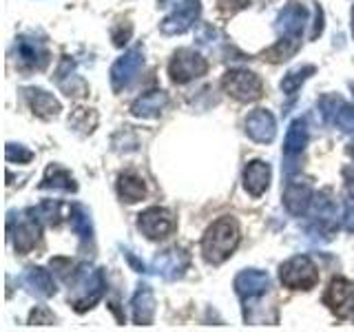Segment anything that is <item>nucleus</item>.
Listing matches in <instances>:
<instances>
[{
  "label": "nucleus",
  "mask_w": 354,
  "mask_h": 332,
  "mask_svg": "<svg viewBox=\"0 0 354 332\" xmlns=\"http://www.w3.org/2000/svg\"><path fill=\"white\" fill-rule=\"evenodd\" d=\"M138 226H140V230L147 237H151V239H162V237H166L173 230L175 221H173L169 210H164V208H149L147 213L140 215Z\"/></svg>",
  "instance_id": "6"
},
{
  "label": "nucleus",
  "mask_w": 354,
  "mask_h": 332,
  "mask_svg": "<svg viewBox=\"0 0 354 332\" xmlns=\"http://www.w3.org/2000/svg\"><path fill=\"white\" fill-rule=\"evenodd\" d=\"M243 180H246V188L252 195H261L270 182V169L268 164L263 162H250L246 173H243Z\"/></svg>",
  "instance_id": "7"
},
{
  "label": "nucleus",
  "mask_w": 354,
  "mask_h": 332,
  "mask_svg": "<svg viewBox=\"0 0 354 332\" xmlns=\"http://www.w3.org/2000/svg\"><path fill=\"white\" fill-rule=\"evenodd\" d=\"M120 195L124 197L127 202H138V199H142V195H144V182L131 173L122 175L120 177Z\"/></svg>",
  "instance_id": "9"
},
{
  "label": "nucleus",
  "mask_w": 354,
  "mask_h": 332,
  "mask_svg": "<svg viewBox=\"0 0 354 332\" xmlns=\"http://www.w3.org/2000/svg\"><path fill=\"white\" fill-rule=\"evenodd\" d=\"M317 282H319V270L313 264V259L306 257V255L288 259L281 266V284L292 288V290H310V288L317 286Z\"/></svg>",
  "instance_id": "2"
},
{
  "label": "nucleus",
  "mask_w": 354,
  "mask_h": 332,
  "mask_svg": "<svg viewBox=\"0 0 354 332\" xmlns=\"http://www.w3.org/2000/svg\"><path fill=\"white\" fill-rule=\"evenodd\" d=\"M326 304L335 310V313L346 319L354 313V288L346 279H332L328 293H326Z\"/></svg>",
  "instance_id": "5"
},
{
  "label": "nucleus",
  "mask_w": 354,
  "mask_h": 332,
  "mask_svg": "<svg viewBox=\"0 0 354 332\" xmlns=\"http://www.w3.org/2000/svg\"><path fill=\"white\" fill-rule=\"evenodd\" d=\"M169 73L173 77V82H188L193 77H199L206 73V62L199 53L191 49H182L175 53V58L169 66Z\"/></svg>",
  "instance_id": "4"
},
{
  "label": "nucleus",
  "mask_w": 354,
  "mask_h": 332,
  "mask_svg": "<svg viewBox=\"0 0 354 332\" xmlns=\"http://www.w3.org/2000/svg\"><path fill=\"white\" fill-rule=\"evenodd\" d=\"M246 127H248L250 138L259 140V142H270L274 136V120L268 111H257V113H252L246 122Z\"/></svg>",
  "instance_id": "8"
},
{
  "label": "nucleus",
  "mask_w": 354,
  "mask_h": 332,
  "mask_svg": "<svg viewBox=\"0 0 354 332\" xmlns=\"http://www.w3.org/2000/svg\"><path fill=\"white\" fill-rule=\"evenodd\" d=\"M237 243H239V228L235 224V219L221 217L206 230L204 241H202V252L206 261L219 264V261H224L228 255H232Z\"/></svg>",
  "instance_id": "1"
},
{
  "label": "nucleus",
  "mask_w": 354,
  "mask_h": 332,
  "mask_svg": "<svg viewBox=\"0 0 354 332\" xmlns=\"http://www.w3.org/2000/svg\"><path fill=\"white\" fill-rule=\"evenodd\" d=\"M164 102H166V95L162 91H155L151 95H144L142 100H138L133 111H136L138 116H147V113H151V111H160Z\"/></svg>",
  "instance_id": "10"
},
{
  "label": "nucleus",
  "mask_w": 354,
  "mask_h": 332,
  "mask_svg": "<svg viewBox=\"0 0 354 332\" xmlns=\"http://www.w3.org/2000/svg\"><path fill=\"white\" fill-rule=\"evenodd\" d=\"M304 142H306L304 124H301V122H295V124H292V131L288 133L286 151H288V153H295V151H299V149H304Z\"/></svg>",
  "instance_id": "12"
},
{
  "label": "nucleus",
  "mask_w": 354,
  "mask_h": 332,
  "mask_svg": "<svg viewBox=\"0 0 354 332\" xmlns=\"http://www.w3.org/2000/svg\"><path fill=\"white\" fill-rule=\"evenodd\" d=\"M221 86L228 95H232L235 100H241V102H252V100L261 98V80L250 71H228L221 80Z\"/></svg>",
  "instance_id": "3"
},
{
  "label": "nucleus",
  "mask_w": 354,
  "mask_h": 332,
  "mask_svg": "<svg viewBox=\"0 0 354 332\" xmlns=\"http://www.w3.org/2000/svg\"><path fill=\"white\" fill-rule=\"evenodd\" d=\"M237 284L250 286L248 293H259V290H263V288H268V277L261 275V273H243L237 279Z\"/></svg>",
  "instance_id": "11"
}]
</instances>
